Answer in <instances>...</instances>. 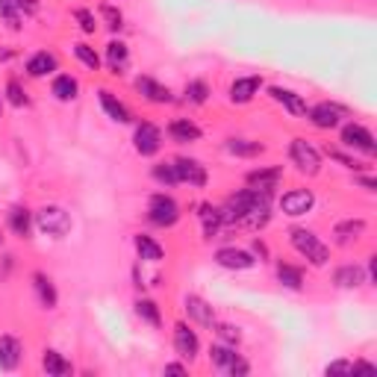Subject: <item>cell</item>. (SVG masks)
I'll return each instance as SVG.
<instances>
[{"mask_svg":"<svg viewBox=\"0 0 377 377\" xmlns=\"http://www.w3.org/2000/svg\"><path fill=\"white\" fill-rule=\"evenodd\" d=\"M336 371H354V366L345 362V360H336V362H330V366H328V374H336Z\"/></svg>","mask_w":377,"mask_h":377,"instance_id":"43","label":"cell"},{"mask_svg":"<svg viewBox=\"0 0 377 377\" xmlns=\"http://www.w3.org/2000/svg\"><path fill=\"white\" fill-rule=\"evenodd\" d=\"M136 150H139L142 157H154L159 145H162V136H159V127H154V124H142L139 130H136Z\"/></svg>","mask_w":377,"mask_h":377,"instance_id":"10","label":"cell"},{"mask_svg":"<svg viewBox=\"0 0 377 377\" xmlns=\"http://www.w3.org/2000/svg\"><path fill=\"white\" fill-rule=\"evenodd\" d=\"M216 262L221 268H236V271H242V268H254V257L248 254V250H239V248H221L218 254H216Z\"/></svg>","mask_w":377,"mask_h":377,"instance_id":"11","label":"cell"},{"mask_svg":"<svg viewBox=\"0 0 377 377\" xmlns=\"http://www.w3.org/2000/svg\"><path fill=\"white\" fill-rule=\"evenodd\" d=\"M280 177H283V168H262V171H250L248 174V186L250 188H259V192H271V188H278V183H280Z\"/></svg>","mask_w":377,"mask_h":377,"instance_id":"14","label":"cell"},{"mask_svg":"<svg viewBox=\"0 0 377 377\" xmlns=\"http://www.w3.org/2000/svg\"><path fill=\"white\" fill-rule=\"evenodd\" d=\"M100 15L106 18V27L121 30V12H118L115 6H100Z\"/></svg>","mask_w":377,"mask_h":377,"instance_id":"40","label":"cell"},{"mask_svg":"<svg viewBox=\"0 0 377 377\" xmlns=\"http://www.w3.org/2000/svg\"><path fill=\"white\" fill-rule=\"evenodd\" d=\"M9 227L15 236L27 239L30 236V227H33V218H30V209L27 207H12L9 209Z\"/></svg>","mask_w":377,"mask_h":377,"instance_id":"23","label":"cell"},{"mask_svg":"<svg viewBox=\"0 0 377 377\" xmlns=\"http://www.w3.org/2000/svg\"><path fill=\"white\" fill-rule=\"evenodd\" d=\"M42 366H45L47 374H54V377H65V374H71V362L62 357V354H56V351H45Z\"/></svg>","mask_w":377,"mask_h":377,"instance_id":"27","label":"cell"},{"mask_svg":"<svg viewBox=\"0 0 377 377\" xmlns=\"http://www.w3.org/2000/svg\"><path fill=\"white\" fill-rule=\"evenodd\" d=\"M207 97H209V89H207L204 80H195V83L186 86V100H192V104H204Z\"/></svg>","mask_w":377,"mask_h":377,"instance_id":"36","label":"cell"},{"mask_svg":"<svg viewBox=\"0 0 377 377\" xmlns=\"http://www.w3.org/2000/svg\"><path fill=\"white\" fill-rule=\"evenodd\" d=\"M154 177H157L159 183H166V186L180 183V180H177V171H174V162H171V166H157V168H154Z\"/></svg>","mask_w":377,"mask_h":377,"instance_id":"39","label":"cell"},{"mask_svg":"<svg viewBox=\"0 0 377 377\" xmlns=\"http://www.w3.org/2000/svg\"><path fill=\"white\" fill-rule=\"evenodd\" d=\"M186 312H188V319H195L198 324H204V328H212V324H216V312H212V307L198 295L186 298Z\"/></svg>","mask_w":377,"mask_h":377,"instance_id":"13","label":"cell"},{"mask_svg":"<svg viewBox=\"0 0 377 377\" xmlns=\"http://www.w3.org/2000/svg\"><path fill=\"white\" fill-rule=\"evenodd\" d=\"M6 97H9L12 106H24V104H27V95H24V89L18 86V80H9V83H6Z\"/></svg>","mask_w":377,"mask_h":377,"instance_id":"38","label":"cell"},{"mask_svg":"<svg viewBox=\"0 0 377 377\" xmlns=\"http://www.w3.org/2000/svg\"><path fill=\"white\" fill-rule=\"evenodd\" d=\"M127 45L124 42H109L106 45V62H109V68L115 71V74H121V68L127 65Z\"/></svg>","mask_w":377,"mask_h":377,"instance_id":"30","label":"cell"},{"mask_svg":"<svg viewBox=\"0 0 377 377\" xmlns=\"http://www.w3.org/2000/svg\"><path fill=\"white\" fill-rule=\"evenodd\" d=\"M342 145H348V147H357V150H362V154H374L377 150V145H374V136L362 127V124H348V127L342 130Z\"/></svg>","mask_w":377,"mask_h":377,"instance_id":"7","label":"cell"},{"mask_svg":"<svg viewBox=\"0 0 377 377\" xmlns=\"http://www.w3.org/2000/svg\"><path fill=\"white\" fill-rule=\"evenodd\" d=\"M0 18L9 30H21V9L15 0H0Z\"/></svg>","mask_w":377,"mask_h":377,"instance_id":"33","label":"cell"},{"mask_svg":"<svg viewBox=\"0 0 377 377\" xmlns=\"http://www.w3.org/2000/svg\"><path fill=\"white\" fill-rule=\"evenodd\" d=\"M360 186H366V188H369V192H374V188H377L371 177H360Z\"/></svg>","mask_w":377,"mask_h":377,"instance_id":"45","label":"cell"},{"mask_svg":"<svg viewBox=\"0 0 377 377\" xmlns=\"http://www.w3.org/2000/svg\"><path fill=\"white\" fill-rule=\"evenodd\" d=\"M0 112H3V106H0Z\"/></svg>","mask_w":377,"mask_h":377,"instance_id":"48","label":"cell"},{"mask_svg":"<svg viewBox=\"0 0 377 377\" xmlns=\"http://www.w3.org/2000/svg\"><path fill=\"white\" fill-rule=\"evenodd\" d=\"M254 250H257L259 257H266V245H262V242H254Z\"/></svg>","mask_w":377,"mask_h":377,"instance_id":"46","label":"cell"},{"mask_svg":"<svg viewBox=\"0 0 377 377\" xmlns=\"http://www.w3.org/2000/svg\"><path fill=\"white\" fill-rule=\"evenodd\" d=\"M312 204H316V195H312L310 188H295V192H286L280 198L283 212H286V216H292V218L307 216V212L312 209Z\"/></svg>","mask_w":377,"mask_h":377,"instance_id":"6","label":"cell"},{"mask_svg":"<svg viewBox=\"0 0 377 377\" xmlns=\"http://www.w3.org/2000/svg\"><path fill=\"white\" fill-rule=\"evenodd\" d=\"M33 286H35V292H39V300H42V307L54 310L59 298H56V289H54V283H50V278H47V274L35 271V274H33Z\"/></svg>","mask_w":377,"mask_h":377,"instance_id":"22","label":"cell"},{"mask_svg":"<svg viewBox=\"0 0 377 377\" xmlns=\"http://www.w3.org/2000/svg\"><path fill=\"white\" fill-rule=\"evenodd\" d=\"M289 154H292V162L295 166L304 171V174H319V168H321V157H319V150L312 147L310 142H304V139H295L292 142V147H289Z\"/></svg>","mask_w":377,"mask_h":377,"instance_id":"5","label":"cell"},{"mask_svg":"<svg viewBox=\"0 0 377 377\" xmlns=\"http://www.w3.org/2000/svg\"><path fill=\"white\" fill-rule=\"evenodd\" d=\"M362 230H366V221H362V218H348L342 224H336L333 236H336L339 245H348V242H354L357 236H362Z\"/></svg>","mask_w":377,"mask_h":377,"instance_id":"24","label":"cell"},{"mask_svg":"<svg viewBox=\"0 0 377 377\" xmlns=\"http://www.w3.org/2000/svg\"><path fill=\"white\" fill-rule=\"evenodd\" d=\"M292 245H295L298 254H304L312 262V266H324V262H328V248L319 242L316 233H310L304 227H295L292 230Z\"/></svg>","mask_w":377,"mask_h":377,"instance_id":"2","label":"cell"},{"mask_svg":"<svg viewBox=\"0 0 377 377\" xmlns=\"http://www.w3.org/2000/svg\"><path fill=\"white\" fill-rule=\"evenodd\" d=\"M74 54H77V59L83 62L86 68H92V71H97V68H100V56L95 54V47H89V45H86V42L74 45Z\"/></svg>","mask_w":377,"mask_h":377,"instance_id":"35","label":"cell"},{"mask_svg":"<svg viewBox=\"0 0 377 377\" xmlns=\"http://www.w3.org/2000/svg\"><path fill=\"white\" fill-rule=\"evenodd\" d=\"M0 59H9V54H6V50H0Z\"/></svg>","mask_w":377,"mask_h":377,"instance_id":"47","label":"cell"},{"mask_svg":"<svg viewBox=\"0 0 377 377\" xmlns=\"http://www.w3.org/2000/svg\"><path fill=\"white\" fill-rule=\"evenodd\" d=\"M174 348H177V354H180L183 360H195V357H198V348H200L198 333L188 330L183 321L177 324V328H174Z\"/></svg>","mask_w":377,"mask_h":377,"instance_id":"9","label":"cell"},{"mask_svg":"<svg viewBox=\"0 0 377 377\" xmlns=\"http://www.w3.org/2000/svg\"><path fill=\"white\" fill-rule=\"evenodd\" d=\"M147 218H150V224H157V227H171V224H177V218H180L177 200L168 195H154L147 204Z\"/></svg>","mask_w":377,"mask_h":377,"instance_id":"3","label":"cell"},{"mask_svg":"<svg viewBox=\"0 0 377 377\" xmlns=\"http://www.w3.org/2000/svg\"><path fill=\"white\" fill-rule=\"evenodd\" d=\"M307 115H310V121L316 124V127L330 130V127H336V124L342 121V109L333 106V104H319V106L307 109Z\"/></svg>","mask_w":377,"mask_h":377,"instance_id":"12","label":"cell"},{"mask_svg":"<svg viewBox=\"0 0 377 377\" xmlns=\"http://www.w3.org/2000/svg\"><path fill=\"white\" fill-rule=\"evenodd\" d=\"M50 92L56 95V100H62V104H68V100L77 97L80 86H77V80H74V77H68V74H59V77L54 80V86H50Z\"/></svg>","mask_w":377,"mask_h":377,"instance_id":"25","label":"cell"},{"mask_svg":"<svg viewBox=\"0 0 377 377\" xmlns=\"http://www.w3.org/2000/svg\"><path fill=\"white\" fill-rule=\"evenodd\" d=\"M209 357H212V366L221 369V371H227V374H248L250 371L248 362L233 351V345H212Z\"/></svg>","mask_w":377,"mask_h":377,"instance_id":"4","label":"cell"},{"mask_svg":"<svg viewBox=\"0 0 377 377\" xmlns=\"http://www.w3.org/2000/svg\"><path fill=\"white\" fill-rule=\"evenodd\" d=\"M21 362V342L15 336H0V369L12 371Z\"/></svg>","mask_w":377,"mask_h":377,"instance_id":"15","label":"cell"},{"mask_svg":"<svg viewBox=\"0 0 377 377\" xmlns=\"http://www.w3.org/2000/svg\"><path fill=\"white\" fill-rule=\"evenodd\" d=\"M227 150L236 157H259L266 147L259 142H248V139H227Z\"/></svg>","mask_w":377,"mask_h":377,"instance_id":"32","label":"cell"},{"mask_svg":"<svg viewBox=\"0 0 377 377\" xmlns=\"http://www.w3.org/2000/svg\"><path fill=\"white\" fill-rule=\"evenodd\" d=\"M136 312H139V319H145L147 324H154V328H159V307L154 304L150 298H139L136 300Z\"/></svg>","mask_w":377,"mask_h":377,"instance_id":"34","label":"cell"},{"mask_svg":"<svg viewBox=\"0 0 377 377\" xmlns=\"http://www.w3.org/2000/svg\"><path fill=\"white\" fill-rule=\"evenodd\" d=\"M100 106H104V112L112 118V121H118V124H127L130 121V109L121 104V100L112 97V92H100Z\"/></svg>","mask_w":377,"mask_h":377,"instance_id":"21","label":"cell"},{"mask_svg":"<svg viewBox=\"0 0 377 377\" xmlns=\"http://www.w3.org/2000/svg\"><path fill=\"white\" fill-rule=\"evenodd\" d=\"M136 89H139L150 104H171V92L162 83H157L154 77H139L136 80Z\"/></svg>","mask_w":377,"mask_h":377,"instance_id":"16","label":"cell"},{"mask_svg":"<svg viewBox=\"0 0 377 377\" xmlns=\"http://www.w3.org/2000/svg\"><path fill=\"white\" fill-rule=\"evenodd\" d=\"M56 65H59V59L50 50H39V54H33L27 59V74L30 77H45V74L56 71Z\"/></svg>","mask_w":377,"mask_h":377,"instance_id":"17","label":"cell"},{"mask_svg":"<svg viewBox=\"0 0 377 377\" xmlns=\"http://www.w3.org/2000/svg\"><path fill=\"white\" fill-rule=\"evenodd\" d=\"M216 333L221 342H227V345H239V339H242V333H239V328H233V324H216Z\"/></svg>","mask_w":377,"mask_h":377,"instance_id":"37","label":"cell"},{"mask_svg":"<svg viewBox=\"0 0 377 377\" xmlns=\"http://www.w3.org/2000/svg\"><path fill=\"white\" fill-rule=\"evenodd\" d=\"M200 224H204V236H216L221 230V209L212 204H200Z\"/></svg>","mask_w":377,"mask_h":377,"instance_id":"28","label":"cell"},{"mask_svg":"<svg viewBox=\"0 0 377 377\" xmlns=\"http://www.w3.org/2000/svg\"><path fill=\"white\" fill-rule=\"evenodd\" d=\"M278 278H280V283L286 289H295V292L304 286V271L295 268V266H286V262H280V266H278Z\"/></svg>","mask_w":377,"mask_h":377,"instance_id":"31","label":"cell"},{"mask_svg":"<svg viewBox=\"0 0 377 377\" xmlns=\"http://www.w3.org/2000/svg\"><path fill=\"white\" fill-rule=\"evenodd\" d=\"M136 250H139V257L145 262H159L162 259V245H157L150 236H136Z\"/></svg>","mask_w":377,"mask_h":377,"instance_id":"29","label":"cell"},{"mask_svg":"<svg viewBox=\"0 0 377 377\" xmlns=\"http://www.w3.org/2000/svg\"><path fill=\"white\" fill-rule=\"evenodd\" d=\"M271 97L278 100V104H283L292 115H307V100L300 97V95H295V92H289V89H280V86H274L271 89Z\"/></svg>","mask_w":377,"mask_h":377,"instance_id":"20","label":"cell"},{"mask_svg":"<svg viewBox=\"0 0 377 377\" xmlns=\"http://www.w3.org/2000/svg\"><path fill=\"white\" fill-rule=\"evenodd\" d=\"M166 374H186V369H183V366H177V362H174V366H166Z\"/></svg>","mask_w":377,"mask_h":377,"instance_id":"44","label":"cell"},{"mask_svg":"<svg viewBox=\"0 0 377 377\" xmlns=\"http://www.w3.org/2000/svg\"><path fill=\"white\" fill-rule=\"evenodd\" d=\"M336 286L339 289H357L360 283H366V274H362V268L360 266H342L336 271Z\"/></svg>","mask_w":377,"mask_h":377,"instance_id":"26","label":"cell"},{"mask_svg":"<svg viewBox=\"0 0 377 377\" xmlns=\"http://www.w3.org/2000/svg\"><path fill=\"white\" fill-rule=\"evenodd\" d=\"M15 3L24 15H35V12H39V0H15Z\"/></svg>","mask_w":377,"mask_h":377,"instance_id":"42","label":"cell"},{"mask_svg":"<svg viewBox=\"0 0 377 377\" xmlns=\"http://www.w3.org/2000/svg\"><path fill=\"white\" fill-rule=\"evenodd\" d=\"M174 171H177L180 183H192V186H207V168L198 159H174Z\"/></svg>","mask_w":377,"mask_h":377,"instance_id":"8","label":"cell"},{"mask_svg":"<svg viewBox=\"0 0 377 377\" xmlns=\"http://www.w3.org/2000/svg\"><path fill=\"white\" fill-rule=\"evenodd\" d=\"M259 86H262V77H242V80H236L230 86V100H233V104H248V100L259 92Z\"/></svg>","mask_w":377,"mask_h":377,"instance_id":"18","label":"cell"},{"mask_svg":"<svg viewBox=\"0 0 377 377\" xmlns=\"http://www.w3.org/2000/svg\"><path fill=\"white\" fill-rule=\"evenodd\" d=\"M168 136H171L174 142H180V145H186V142H198V139H200V127H198V124H192L188 118H177V121H171Z\"/></svg>","mask_w":377,"mask_h":377,"instance_id":"19","label":"cell"},{"mask_svg":"<svg viewBox=\"0 0 377 377\" xmlns=\"http://www.w3.org/2000/svg\"><path fill=\"white\" fill-rule=\"evenodd\" d=\"M35 224H39V230L54 236V239H62L68 230H71V216L62 207H42L35 212Z\"/></svg>","mask_w":377,"mask_h":377,"instance_id":"1","label":"cell"},{"mask_svg":"<svg viewBox=\"0 0 377 377\" xmlns=\"http://www.w3.org/2000/svg\"><path fill=\"white\" fill-rule=\"evenodd\" d=\"M74 15H77L80 27H83L86 33H95V30H97V24H95V15H92L89 9H77V12H74Z\"/></svg>","mask_w":377,"mask_h":377,"instance_id":"41","label":"cell"}]
</instances>
